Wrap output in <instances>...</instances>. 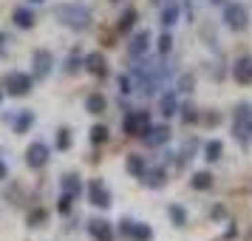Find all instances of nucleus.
Here are the masks:
<instances>
[{"mask_svg":"<svg viewBox=\"0 0 252 241\" xmlns=\"http://www.w3.org/2000/svg\"><path fill=\"white\" fill-rule=\"evenodd\" d=\"M54 14H57L60 23L74 29V32H85L91 26V12L85 6H80V3H63V6L54 9Z\"/></svg>","mask_w":252,"mask_h":241,"instance_id":"nucleus-1","label":"nucleus"},{"mask_svg":"<svg viewBox=\"0 0 252 241\" xmlns=\"http://www.w3.org/2000/svg\"><path fill=\"white\" fill-rule=\"evenodd\" d=\"M159 9H167V6H179V0H153Z\"/></svg>","mask_w":252,"mask_h":241,"instance_id":"nucleus-35","label":"nucleus"},{"mask_svg":"<svg viewBox=\"0 0 252 241\" xmlns=\"http://www.w3.org/2000/svg\"><path fill=\"white\" fill-rule=\"evenodd\" d=\"M32 77L23 74V71H9L6 77H3V91L9 94V97H26V94H32Z\"/></svg>","mask_w":252,"mask_h":241,"instance_id":"nucleus-2","label":"nucleus"},{"mask_svg":"<svg viewBox=\"0 0 252 241\" xmlns=\"http://www.w3.org/2000/svg\"><path fill=\"white\" fill-rule=\"evenodd\" d=\"M32 66H34V77L37 80H46L51 74V66H54V54L48 48H37L32 54Z\"/></svg>","mask_w":252,"mask_h":241,"instance_id":"nucleus-6","label":"nucleus"},{"mask_svg":"<svg viewBox=\"0 0 252 241\" xmlns=\"http://www.w3.org/2000/svg\"><path fill=\"white\" fill-rule=\"evenodd\" d=\"M29 3H34V6H37V3H46V0H29Z\"/></svg>","mask_w":252,"mask_h":241,"instance_id":"nucleus-38","label":"nucleus"},{"mask_svg":"<svg viewBox=\"0 0 252 241\" xmlns=\"http://www.w3.org/2000/svg\"><path fill=\"white\" fill-rule=\"evenodd\" d=\"M190 184H193L195 190H207V187L213 184V176H210L207 171H198V173L193 176V179H190Z\"/></svg>","mask_w":252,"mask_h":241,"instance_id":"nucleus-23","label":"nucleus"},{"mask_svg":"<svg viewBox=\"0 0 252 241\" xmlns=\"http://www.w3.org/2000/svg\"><path fill=\"white\" fill-rule=\"evenodd\" d=\"M142 139L148 142L150 148H159V145H164V142L170 139V128H167V125H150V131Z\"/></svg>","mask_w":252,"mask_h":241,"instance_id":"nucleus-12","label":"nucleus"},{"mask_svg":"<svg viewBox=\"0 0 252 241\" xmlns=\"http://www.w3.org/2000/svg\"><path fill=\"white\" fill-rule=\"evenodd\" d=\"M170 218H173V224H176V227L187 224V213H184L179 205H170Z\"/></svg>","mask_w":252,"mask_h":241,"instance_id":"nucleus-28","label":"nucleus"},{"mask_svg":"<svg viewBox=\"0 0 252 241\" xmlns=\"http://www.w3.org/2000/svg\"><path fill=\"white\" fill-rule=\"evenodd\" d=\"M60 187H63V193H71V196H80L82 190V182L77 173H65L63 179H60Z\"/></svg>","mask_w":252,"mask_h":241,"instance_id":"nucleus-15","label":"nucleus"},{"mask_svg":"<svg viewBox=\"0 0 252 241\" xmlns=\"http://www.w3.org/2000/svg\"><path fill=\"white\" fill-rule=\"evenodd\" d=\"M142 179H145L148 187H164V171H161V168H159V171H148Z\"/></svg>","mask_w":252,"mask_h":241,"instance_id":"nucleus-21","label":"nucleus"},{"mask_svg":"<svg viewBox=\"0 0 252 241\" xmlns=\"http://www.w3.org/2000/svg\"><path fill=\"white\" fill-rule=\"evenodd\" d=\"M46 162H48V145L46 142H32V145L26 148V165H29V168L40 171Z\"/></svg>","mask_w":252,"mask_h":241,"instance_id":"nucleus-7","label":"nucleus"},{"mask_svg":"<svg viewBox=\"0 0 252 241\" xmlns=\"http://www.w3.org/2000/svg\"><path fill=\"white\" fill-rule=\"evenodd\" d=\"M85 69L91 71L94 77H108V63H105V54L91 51V54L85 57Z\"/></svg>","mask_w":252,"mask_h":241,"instance_id":"nucleus-13","label":"nucleus"},{"mask_svg":"<svg viewBox=\"0 0 252 241\" xmlns=\"http://www.w3.org/2000/svg\"><path fill=\"white\" fill-rule=\"evenodd\" d=\"M88 202L94 207H99V210H108L111 207V190L105 187L102 179H91L88 182Z\"/></svg>","mask_w":252,"mask_h":241,"instance_id":"nucleus-5","label":"nucleus"},{"mask_svg":"<svg viewBox=\"0 0 252 241\" xmlns=\"http://www.w3.org/2000/svg\"><path fill=\"white\" fill-rule=\"evenodd\" d=\"M65 71H68V74H74V71H80V60H77V57H71L68 63H65Z\"/></svg>","mask_w":252,"mask_h":241,"instance_id":"nucleus-34","label":"nucleus"},{"mask_svg":"<svg viewBox=\"0 0 252 241\" xmlns=\"http://www.w3.org/2000/svg\"><path fill=\"white\" fill-rule=\"evenodd\" d=\"M122 128H125L127 137H145L150 131V114L148 111H130V114L125 116V122H122Z\"/></svg>","mask_w":252,"mask_h":241,"instance_id":"nucleus-4","label":"nucleus"},{"mask_svg":"<svg viewBox=\"0 0 252 241\" xmlns=\"http://www.w3.org/2000/svg\"><path fill=\"white\" fill-rule=\"evenodd\" d=\"M46 218H48L46 210H43V207H34V210L29 213V218H26V221H29V227H40V224H46Z\"/></svg>","mask_w":252,"mask_h":241,"instance_id":"nucleus-25","label":"nucleus"},{"mask_svg":"<svg viewBox=\"0 0 252 241\" xmlns=\"http://www.w3.org/2000/svg\"><path fill=\"white\" fill-rule=\"evenodd\" d=\"M105 108H108V100H105L102 94H91V97L85 100V111H88V114H102Z\"/></svg>","mask_w":252,"mask_h":241,"instance_id":"nucleus-18","label":"nucleus"},{"mask_svg":"<svg viewBox=\"0 0 252 241\" xmlns=\"http://www.w3.org/2000/svg\"><path fill=\"white\" fill-rule=\"evenodd\" d=\"M170 48H173V37L170 34H161L159 37V54H167Z\"/></svg>","mask_w":252,"mask_h":241,"instance_id":"nucleus-32","label":"nucleus"},{"mask_svg":"<svg viewBox=\"0 0 252 241\" xmlns=\"http://www.w3.org/2000/svg\"><path fill=\"white\" fill-rule=\"evenodd\" d=\"M12 20L17 29H34V12L32 9H23V6H17L12 12Z\"/></svg>","mask_w":252,"mask_h":241,"instance_id":"nucleus-14","label":"nucleus"},{"mask_svg":"<svg viewBox=\"0 0 252 241\" xmlns=\"http://www.w3.org/2000/svg\"><path fill=\"white\" fill-rule=\"evenodd\" d=\"M57 148L60 150H68L71 148V131H68V128H60V131H57Z\"/></svg>","mask_w":252,"mask_h":241,"instance_id":"nucleus-29","label":"nucleus"},{"mask_svg":"<svg viewBox=\"0 0 252 241\" xmlns=\"http://www.w3.org/2000/svg\"><path fill=\"white\" fill-rule=\"evenodd\" d=\"M12 125H14V134H29V128L34 125V114L23 111V114H17V119H14Z\"/></svg>","mask_w":252,"mask_h":241,"instance_id":"nucleus-19","label":"nucleus"},{"mask_svg":"<svg viewBox=\"0 0 252 241\" xmlns=\"http://www.w3.org/2000/svg\"><path fill=\"white\" fill-rule=\"evenodd\" d=\"M224 23H227V29H232V32H244V29L250 26V12H247V6H241V3H227V6H224Z\"/></svg>","mask_w":252,"mask_h":241,"instance_id":"nucleus-3","label":"nucleus"},{"mask_svg":"<svg viewBox=\"0 0 252 241\" xmlns=\"http://www.w3.org/2000/svg\"><path fill=\"white\" fill-rule=\"evenodd\" d=\"M235 137L238 139H247V134L252 131V108L250 105H241L238 111H235Z\"/></svg>","mask_w":252,"mask_h":241,"instance_id":"nucleus-8","label":"nucleus"},{"mask_svg":"<svg viewBox=\"0 0 252 241\" xmlns=\"http://www.w3.org/2000/svg\"><path fill=\"white\" fill-rule=\"evenodd\" d=\"M133 23H136V9H127V12L119 17V32H127Z\"/></svg>","mask_w":252,"mask_h":241,"instance_id":"nucleus-27","label":"nucleus"},{"mask_svg":"<svg viewBox=\"0 0 252 241\" xmlns=\"http://www.w3.org/2000/svg\"><path fill=\"white\" fill-rule=\"evenodd\" d=\"M122 233L125 236H130L133 241H150L153 239V230L148 227V224H142V221H122Z\"/></svg>","mask_w":252,"mask_h":241,"instance_id":"nucleus-10","label":"nucleus"},{"mask_svg":"<svg viewBox=\"0 0 252 241\" xmlns=\"http://www.w3.org/2000/svg\"><path fill=\"white\" fill-rule=\"evenodd\" d=\"M179 88H182V91H193V77L187 74L184 80H179Z\"/></svg>","mask_w":252,"mask_h":241,"instance_id":"nucleus-33","label":"nucleus"},{"mask_svg":"<svg viewBox=\"0 0 252 241\" xmlns=\"http://www.w3.org/2000/svg\"><path fill=\"white\" fill-rule=\"evenodd\" d=\"M3 94H6V91H0V100H3Z\"/></svg>","mask_w":252,"mask_h":241,"instance_id":"nucleus-39","label":"nucleus"},{"mask_svg":"<svg viewBox=\"0 0 252 241\" xmlns=\"http://www.w3.org/2000/svg\"><path fill=\"white\" fill-rule=\"evenodd\" d=\"M6 176H9V168H6V162L0 159V182H3V179H6Z\"/></svg>","mask_w":252,"mask_h":241,"instance_id":"nucleus-37","label":"nucleus"},{"mask_svg":"<svg viewBox=\"0 0 252 241\" xmlns=\"http://www.w3.org/2000/svg\"><path fill=\"white\" fill-rule=\"evenodd\" d=\"M148 43H150V32H139L133 40H130V57H142L148 51Z\"/></svg>","mask_w":252,"mask_h":241,"instance_id":"nucleus-16","label":"nucleus"},{"mask_svg":"<svg viewBox=\"0 0 252 241\" xmlns=\"http://www.w3.org/2000/svg\"><path fill=\"white\" fill-rule=\"evenodd\" d=\"M74 199H77V196H71V193H63V196H60L57 210L63 213V216H65V213H71V202H74Z\"/></svg>","mask_w":252,"mask_h":241,"instance_id":"nucleus-30","label":"nucleus"},{"mask_svg":"<svg viewBox=\"0 0 252 241\" xmlns=\"http://www.w3.org/2000/svg\"><path fill=\"white\" fill-rule=\"evenodd\" d=\"M114 3H116V0H114Z\"/></svg>","mask_w":252,"mask_h":241,"instance_id":"nucleus-40","label":"nucleus"},{"mask_svg":"<svg viewBox=\"0 0 252 241\" xmlns=\"http://www.w3.org/2000/svg\"><path fill=\"white\" fill-rule=\"evenodd\" d=\"M232 77L238 85H252V57H241L232 66Z\"/></svg>","mask_w":252,"mask_h":241,"instance_id":"nucleus-11","label":"nucleus"},{"mask_svg":"<svg viewBox=\"0 0 252 241\" xmlns=\"http://www.w3.org/2000/svg\"><path fill=\"white\" fill-rule=\"evenodd\" d=\"M179 111H182V119H184V122H195V119H198V114H195L193 105H182Z\"/></svg>","mask_w":252,"mask_h":241,"instance_id":"nucleus-31","label":"nucleus"},{"mask_svg":"<svg viewBox=\"0 0 252 241\" xmlns=\"http://www.w3.org/2000/svg\"><path fill=\"white\" fill-rule=\"evenodd\" d=\"M221 150H224V145H221L218 139H213V142H207V145H204V156L210 162H218V159H221Z\"/></svg>","mask_w":252,"mask_h":241,"instance_id":"nucleus-22","label":"nucleus"},{"mask_svg":"<svg viewBox=\"0 0 252 241\" xmlns=\"http://www.w3.org/2000/svg\"><path fill=\"white\" fill-rule=\"evenodd\" d=\"M88 233L94 241H114V227L105 218H91L88 221Z\"/></svg>","mask_w":252,"mask_h":241,"instance_id":"nucleus-9","label":"nucleus"},{"mask_svg":"<svg viewBox=\"0 0 252 241\" xmlns=\"http://www.w3.org/2000/svg\"><path fill=\"white\" fill-rule=\"evenodd\" d=\"M125 168H127V173H130V176H136V179H142V176L148 173V168H145V159H142V156H136V153H130V156H127Z\"/></svg>","mask_w":252,"mask_h":241,"instance_id":"nucleus-17","label":"nucleus"},{"mask_svg":"<svg viewBox=\"0 0 252 241\" xmlns=\"http://www.w3.org/2000/svg\"><path fill=\"white\" fill-rule=\"evenodd\" d=\"M159 108H161V114L164 116H173L176 111H179V103H176V94L173 91H167L164 97L159 100Z\"/></svg>","mask_w":252,"mask_h":241,"instance_id":"nucleus-20","label":"nucleus"},{"mask_svg":"<svg viewBox=\"0 0 252 241\" xmlns=\"http://www.w3.org/2000/svg\"><path fill=\"white\" fill-rule=\"evenodd\" d=\"M6 43H9V34H3V32H0V57L6 54Z\"/></svg>","mask_w":252,"mask_h":241,"instance_id":"nucleus-36","label":"nucleus"},{"mask_svg":"<svg viewBox=\"0 0 252 241\" xmlns=\"http://www.w3.org/2000/svg\"><path fill=\"white\" fill-rule=\"evenodd\" d=\"M179 12H182L179 6H167V9H161V23H164V26H173L176 20H179Z\"/></svg>","mask_w":252,"mask_h":241,"instance_id":"nucleus-26","label":"nucleus"},{"mask_svg":"<svg viewBox=\"0 0 252 241\" xmlns=\"http://www.w3.org/2000/svg\"><path fill=\"white\" fill-rule=\"evenodd\" d=\"M108 137H111L108 125H94L91 128V142H94V145H102V142H108Z\"/></svg>","mask_w":252,"mask_h":241,"instance_id":"nucleus-24","label":"nucleus"}]
</instances>
